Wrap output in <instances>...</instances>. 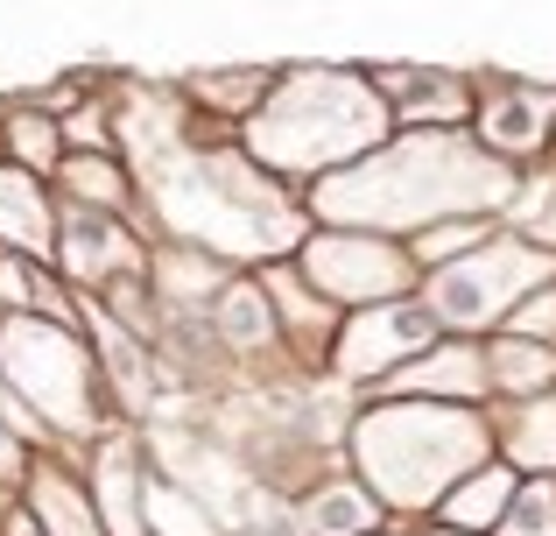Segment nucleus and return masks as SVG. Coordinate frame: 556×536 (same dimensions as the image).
<instances>
[{"label": "nucleus", "mask_w": 556, "mask_h": 536, "mask_svg": "<svg viewBox=\"0 0 556 536\" xmlns=\"http://www.w3.org/2000/svg\"><path fill=\"white\" fill-rule=\"evenodd\" d=\"M515 275H529V262H479V269H451L444 283H437V303H444L451 317H493V297L501 289H515Z\"/></svg>", "instance_id": "1"}, {"label": "nucleus", "mask_w": 556, "mask_h": 536, "mask_svg": "<svg viewBox=\"0 0 556 536\" xmlns=\"http://www.w3.org/2000/svg\"><path fill=\"white\" fill-rule=\"evenodd\" d=\"M549 127V99L521 92V99H501V107L486 113V141H501V149H535Z\"/></svg>", "instance_id": "2"}, {"label": "nucleus", "mask_w": 556, "mask_h": 536, "mask_svg": "<svg viewBox=\"0 0 556 536\" xmlns=\"http://www.w3.org/2000/svg\"><path fill=\"white\" fill-rule=\"evenodd\" d=\"M507 536H556V515H549V495H543V487H529V495L515 501V515H507Z\"/></svg>", "instance_id": "3"}, {"label": "nucleus", "mask_w": 556, "mask_h": 536, "mask_svg": "<svg viewBox=\"0 0 556 536\" xmlns=\"http://www.w3.org/2000/svg\"><path fill=\"white\" fill-rule=\"evenodd\" d=\"M501 374H507L515 388H535V382L549 374V353H535V346H507V353H501Z\"/></svg>", "instance_id": "4"}, {"label": "nucleus", "mask_w": 556, "mask_h": 536, "mask_svg": "<svg viewBox=\"0 0 556 536\" xmlns=\"http://www.w3.org/2000/svg\"><path fill=\"white\" fill-rule=\"evenodd\" d=\"M501 501H507V473H486V487L458 495V515H465V523H479V515H493Z\"/></svg>", "instance_id": "5"}, {"label": "nucleus", "mask_w": 556, "mask_h": 536, "mask_svg": "<svg viewBox=\"0 0 556 536\" xmlns=\"http://www.w3.org/2000/svg\"><path fill=\"white\" fill-rule=\"evenodd\" d=\"M359 523H367V501H353V495L317 501V529H359Z\"/></svg>", "instance_id": "6"}, {"label": "nucleus", "mask_w": 556, "mask_h": 536, "mask_svg": "<svg viewBox=\"0 0 556 536\" xmlns=\"http://www.w3.org/2000/svg\"><path fill=\"white\" fill-rule=\"evenodd\" d=\"M232 332H240V339H254V332H261V317H254V297H232Z\"/></svg>", "instance_id": "7"}, {"label": "nucleus", "mask_w": 556, "mask_h": 536, "mask_svg": "<svg viewBox=\"0 0 556 536\" xmlns=\"http://www.w3.org/2000/svg\"><path fill=\"white\" fill-rule=\"evenodd\" d=\"M14 536H36V529H28V523H14Z\"/></svg>", "instance_id": "8"}]
</instances>
